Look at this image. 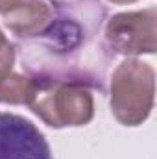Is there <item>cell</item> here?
<instances>
[{
	"instance_id": "obj_1",
	"label": "cell",
	"mask_w": 157,
	"mask_h": 159,
	"mask_svg": "<svg viewBox=\"0 0 157 159\" xmlns=\"http://www.w3.org/2000/svg\"><path fill=\"white\" fill-rule=\"evenodd\" d=\"M107 7L102 0H57L39 37L20 43V63L30 78H52L105 91L115 54L102 39Z\"/></svg>"
},
{
	"instance_id": "obj_2",
	"label": "cell",
	"mask_w": 157,
	"mask_h": 159,
	"mask_svg": "<svg viewBox=\"0 0 157 159\" xmlns=\"http://www.w3.org/2000/svg\"><path fill=\"white\" fill-rule=\"evenodd\" d=\"M109 107L122 126L144 124L155 102V70L150 63L126 57L111 74Z\"/></svg>"
},
{
	"instance_id": "obj_3",
	"label": "cell",
	"mask_w": 157,
	"mask_h": 159,
	"mask_svg": "<svg viewBox=\"0 0 157 159\" xmlns=\"http://www.w3.org/2000/svg\"><path fill=\"white\" fill-rule=\"evenodd\" d=\"M34 81L35 89L28 106L46 126L79 128L92 120L94 98L89 87L52 78H34Z\"/></svg>"
},
{
	"instance_id": "obj_4",
	"label": "cell",
	"mask_w": 157,
	"mask_h": 159,
	"mask_svg": "<svg viewBox=\"0 0 157 159\" xmlns=\"http://www.w3.org/2000/svg\"><path fill=\"white\" fill-rule=\"evenodd\" d=\"M104 41L115 56L137 57L142 54H155L157 9L146 7L115 13L104 26Z\"/></svg>"
},
{
	"instance_id": "obj_5",
	"label": "cell",
	"mask_w": 157,
	"mask_h": 159,
	"mask_svg": "<svg viewBox=\"0 0 157 159\" xmlns=\"http://www.w3.org/2000/svg\"><path fill=\"white\" fill-rule=\"evenodd\" d=\"M0 159H54V154L32 120L0 111Z\"/></svg>"
},
{
	"instance_id": "obj_6",
	"label": "cell",
	"mask_w": 157,
	"mask_h": 159,
	"mask_svg": "<svg viewBox=\"0 0 157 159\" xmlns=\"http://www.w3.org/2000/svg\"><path fill=\"white\" fill-rule=\"evenodd\" d=\"M57 0H0L4 26L20 41L39 37L50 24Z\"/></svg>"
},
{
	"instance_id": "obj_7",
	"label": "cell",
	"mask_w": 157,
	"mask_h": 159,
	"mask_svg": "<svg viewBox=\"0 0 157 159\" xmlns=\"http://www.w3.org/2000/svg\"><path fill=\"white\" fill-rule=\"evenodd\" d=\"M35 89L34 78L19 72L0 74V104L11 106H28Z\"/></svg>"
},
{
	"instance_id": "obj_8",
	"label": "cell",
	"mask_w": 157,
	"mask_h": 159,
	"mask_svg": "<svg viewBox=\"0 0 157 159\" xmlns=\"http://www.w3.org/2000/svg\"><path fill=\"white\" fill-rule=\"evenodd\" d=\"M17 59V50L15 44L6 37V34L0 28V74H6L13 69Z\"/></svg>"
},
{
	"instance_id": "obj_9",
	"label": "cell",
	"mask_w": 157,
	"mask_h": 159,
	"mask_svg": "<svg viewBox=\"0 0 157 159\" xmlns=\"http://www.w3.org/2000/svg\"><path fill=\"white\" fill-rule=\"evenodd\" d=\"M107 2L117 4V6H126V4H133V2H137V0H107Z\"/></svg>"
}]
</instances>
